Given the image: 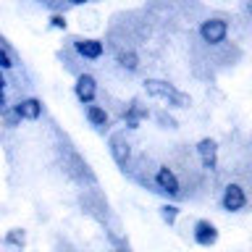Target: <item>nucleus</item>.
<instances>
[{"instance_id": "obj_1", "label": "nucleus", "mask_w": 252, "mask_h": 252, "mask_svg": "<svg viewBox=\"0 0 252 252\" xmlns=\"http://www.w3.org/2000/svg\"><path fill=\"white\" fill-rule=\"evenodd\" d=\"M142 87H145V92L150 94V97L168 102L171 108H189V105H192L189 94H184L181 90H176V87L168 84L165 79H145V82H142Z\"/></svg>"}, {"instance_id": "obj_2", "label": "nucleus", "mask_w": 252, "mask_h": 252, "mask_svg": "<svg viewBox=\"0 0 252 252\" xmlns=\"http://www.w3.org/2000/svg\"><path fill=\"white\" fill-rule=\"evenodd\" d=\"M197 34H200V39H202L205 45L218 47V45H223L226 37H228V21L220 19V16H210V19L200 21Z\"/></svg>"}, {"instance_id": "obj_3", "label": "nucleus", "mask_w": 252, "mask_h": 252, "mask_svg": "<svg viewBox=\"0 0 252 252\" xmlns=\"http://www.w3.org/2000/svg\"><path fill=\"white\" fill-rule=\"evenodd\" d=\"M220 208L226 213H242L247 208V192H244V187L236 184V181L226 184L223 192H220Z\"/></svg>"}, {"instance_id": "obj_4", "label": "nucleus", "mask_w": 252, "mask_h": 252, "mask_svg": "<svg viewBox=\"0 0 252 252\" xmlns=\"http://www.w3.org/2000/svg\"><path fill=\"white\" fill-rule=\"evenodd\" d=\"M71 47H74L76 58H82V61H100L105 55V42L94 37H76V39H71Z\"/></svg>"}, {"instance_id": "obj_5", "label": "nucleus", "mask_w": 252, "mask_h": 252, "mask_svg": "<svg viewBox=\"0 0 252 252\" xmlns=\"http://www.w3.org/2000/svg\"><path fill=\"white\" fill-rule=\"evenodd\" d=\"M153 192H160L165 197H179L181 194V181H179L176 173H173V168H168V165H158Z\"/></svg>"}, {"instance_id": "obj_6", "label": "nucleus", "mask_w": 252, "mask_h": 252, "mask_svg": "<svg viewBox=\"0 0 252 252\" xmlns=\"http://www.w3.org/2000/svg\"><path fill=\"white\" fill-rule=\"evenodd\" d=\"M110 155H113V160L118 168H129V163H131V145H129V139H126V134L124 131H118V134H110Z\"/></svg>"}, {"instance_id": "obj_7", "label": "nucleus", "mask_w": 252, "mask_h": 252, "mask_svg": "<svg viewBox=\"0 0 252 252\" xmlns=\"http://www.w3.org/2000/svg\"><path fill=\"white\" fill-rule=\"evenodd\" d=\"M74 94L82 105H94V97H97V79L92 74H79L76 84H74Z\"/></svg>"}, {"instance_id": "obj_8", "label": "nucleus", "mask_w": 252, "mask_h": 252, "mask_svg": "<svg viewBox=\"0 0 252 252\" xmlns=\"http://www.w3.org/2000/svg\"><path fill=\"white\" fill-rule=\"evenodd\" d=\"M197 158H200V163H202L205 171L216 173L218 171V142L210 139V137L200 139V142H197Z\"/></svg>"}, {"instance_id": "obj_9", "label": "nucleus", "mask_w": 252, "mask_h": 252, "mask_svg": "<svg viewBox=\"0 0 252 252\" xmlns=\"http://www.w3.org/2000/svg\"><path fill=\"white\" fill-rule=\"evenodd\" d=\"M192 239L194 244H200V247H213V244L218 242V226L213 223V220H194V226H192Z\"/></svg>"}, {"instance_id": "obj_10", "label": "nucleus", "mask_w": 252, "mask_h": 252, "mask_svg": "<svg viewBox=\"0 0 252 252\" xmlns=\"http://www.w3.org/2000/svg\"><path fill=\"white\" fill-rule=\"evenodd\" d=\"M13 113L19 121H39L42 118V102L37 97H24L13 105Z\"/></svg>"}, {"instance_id": "obj_11", "label": "nucleus", "mask_w": 252, "mask_h": 252, "mask_svg": "<svg viewBox=\"0 0 252 252\" xmlns=\"http://www.w3.org/2000/svg\"><path fill=\"white\" fill-rule=\"evenodd\" d=\"M147 116H150V110L142 105L139 100H131L129 105H126V110H124V124H126V129H139V124L145 121Z\"/></svg>"}, {"instance_id": "obj_12", "label": "nucleus", "mask_w": 252, "mask_h": 252, "mask_svg": "<svg viewBox=\"0 0 252 252\" xmlns=\"http://www.w3.org/2000/svg\"><path fill=\"white\" fill-rule=\"evenodd\" d=\"M84 116H87V121H90L92 129H97V131H105L110 126V116L102 105H87Z\"/></svg>"}, {"instance_id": "obj_13", "label": "nucleus", "mask_w": 252, "mask_h": 252, "mask_svg": "<svg viewBox=\"0 0 252 252\" xmlns=\"http://www.w3.org/2000/svg\"><path fill=\"white\" fill-rule=\"evenodd\" d=\"M116 63L126 71V74H137V71H139V55L134 53L131 47H121V50H116Z\"/></svg>"}, {"instance_id": "obj_14", "label": "nucleus", "mask_w": 252, "mask_h": 252, "mask_svg": "<svg viewBox=\"0 0 252 252\" xmlns=\"http://www.w3.org/2000/svg\"><path fill=\"white\" fill-rule=\"evenodd\" d=\"M42 5L47 8V11H53V16H63L66 11H71V8L82 5V0H71V3H53V0H45Z\"/></svg>"}, {"instance_id": "obj_15", "label": "nucleus", "mask_w": 252, "mask_h": 252, "mask_svg": "<svg viewBox=\"0 0 252 252\" xmlns=\"http://www.w3.org/2000/svg\"><path fill=\"white\" fill-rule=\"evenodd\" d=\"M13 66H16L13 53L8 50V45L3 42V45H0V71H8V68H13Z\"/></svg>"}, {"instance_id": "obj_16", "label": "nucleus", "mask_w": 252, "mask_h": 252, "mask_svg": "<svg viewBox=\"0 0 252 252\" xmlns=\"http://www.w3.org/2000/svg\"><path fill=\"white\" fill-rule=\"evenodd\" d=\"M160 218H163L168 226H173V223H176V218H179V208H176V205H168V202H165L163 208H160Z\"/></svg>"}, {"instance_id": "obj_17", "label": "nucleus", "mask_w": 252, "mask_h": 252, "mask_svg": "<svg viewBox=\"0 0 252 252\" xmlns=\"http://www.w3.org/2000/svg\"><path fill=\"white\" fill-rule=\"evenodd\" d=\"M5 242H13V244H19V247H24V242H27V234L21 231V228H11L5 236H3Z\"/></svg>"}, {"instance_id": "obj_18", "label": "nucleus", "mask_w": 252, "mask_h": 252, "mask_svg": "<svg viewBox=\"0 0 252 252\" xmlns=\"http://www.w3.org/2000/svg\"><path fill=\"white\" fill-rule=\"evenodd\" d=\"M155 118H158V124H160L163 126V129H176V118H173V116H168V113H165V110H160V113H155Z\"/></svg>"}, {"instance_id": "obj_19", "label": "nucleus", "mask_w": 252, "mask_h": 252, "mask_svg": "<svg viewBox=\"0 0 252 252\" xmlns=\"http://www.w3.org/2000/svg\"><path fill=\"white\" fill-rule=\"evenodd\" d=\"M0 116H3V121H5L8 126H11V129H13V126H19V118H16L13 108H5V110H0Z\"/></svg>"}, {"instance_id": "obj_20", "label": "nucleus", "mask_w": 252, "mask_h": 252, "mask_svg": "<svg viewBox=\"0 0 252 252\" xmlns=\"http://www.w3.org/2000/svg\"><path fill=\"white\" fill-rule=\"evenodd\" d=\"M66 16H50V29H66Z\"/></svg>"}, {"instance_id": "obj_21", "label": "nucleus", "mask_w": 252, "mask_h": 252, "mask_svg": "<svg viewBox=\"0 0 252 252\" xmlns=\"http://www.w3.org/2000/svg\"><path fill=\"white\" fill-rule=\"evenodd\" d=\"M0 252H21V247L19 244H13V242H0Z\"/></svg>"}, {"instance_id": "obj_22", "label": "nucleus", "mask_w": 252, "mask_h": 252, "mask_svg": "<svg viewBox=\"0 0 252 252\" xmlns=\"http://www.w3.org/2000/svg\"><path fill=\"white\" fill-rule=\"evenodd\" d=\"M8 108V100H5V92L0 90V110H5Z\"/></svg>"}, {"instance_id": "obj_23", "label": "nucleus", "mask_w": 252, "mask_h": 252, "mask_svg": "<svg viewBox=\"0 0 252 252\" xmlns=\"http://www.w3.org/2000/svg\"><path fill=\"white\" fill-rule=\"evenodd\" d=\"M5 84H8V82H5V76H3V71H0V90H3V92H5Z\"/></svg>"}, {"instance_id": "obj_24", "label": "nucleus", "mask_w": 252, "mask_h": 252, "mask_svg": "<svg viewBox=\"0 0 252 252\" xmlns=\"http://www.w3.org/2000/svg\"><path fill=\"white\" fill-rule=\"evenodd\" d=\"M118 252H126V250H118Z\"/></svg>"}, {"instance_id": "obj_25", "label": "nucleus", "mask_w": 252, "mask_h": 252, "mask_svg": "<svg viewBox=\"0 0 252 252\" xmlns=\"http://www.w3.org/2000/svg\"><path fill=\"white\" fill-rule=\"evenodd\" d=\"M0 45H3V39H0Z\"/></svg>"}]
</instances>
